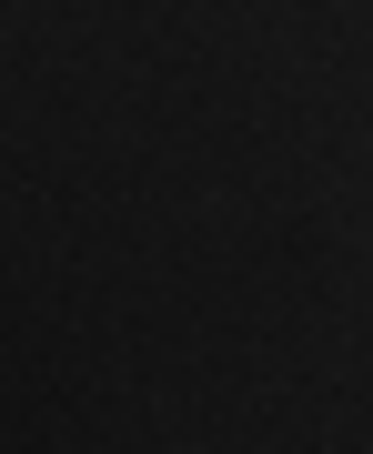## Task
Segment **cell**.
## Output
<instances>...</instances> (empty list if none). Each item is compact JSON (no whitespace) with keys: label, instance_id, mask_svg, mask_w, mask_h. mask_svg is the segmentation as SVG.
Wrapping results in <instances>:
<instances>
[]
</instances>
